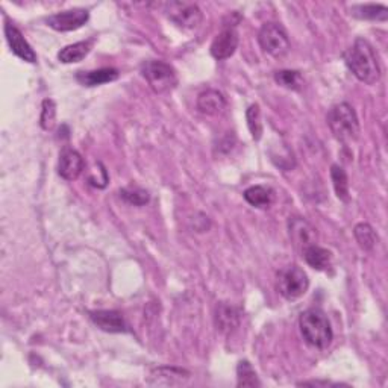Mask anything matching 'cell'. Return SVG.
I'll return each instance as SVG.
<instances>
[{
	"mask_svg": "<svg viewBox=\"0 0 388 388\" xmlns=\"http://www.w3.org/2000/svg\"><path fill=\"white\" fill-rule=\"evenodd\" d=\"M288 232L295 248L300 252L312 244H317V229L302 217H291L288 220Z\"/></svg>",
	"mask_w": 388,
	"mask_h": 388,
	"instance_id": "9",
	"label": "cell"
},
{
	"mask_svg": "<svg viewBox=\"0 0 388 388\" xmlns=\"http://www.w3.org/2000/svg\"><path fill=\"white\" fill-rule=\"evenodd\" d=\"M226 108V99L217 90H206L199 94L197 109L205 116H219Z\"/></svg>",
	"mask_w": 388,
	"mask_h": 388,
	"instance_id": "15",
	"label": "cell"
},
{
	"mask_svg": "<svg viewBox=\"0 0 388 388\" xmlns=\"http://www.w3.org/2000/svg\"><path fill=\"white\" fill-rule=\"evenodd\" d=\"M141 74L147 81L149 87L158 94L173 90L178 82L175 69L164 61L150 60L143 62V65H141Z\"/></svg>",
	"mask_w": 388,
	"mask_h": 388,
	"instance_id": "4",
	"label": "cell"
},
{
	"mask_svg": "<svg viewBox=\"0 0 388 388\" xmlns=\"http://www.w3.org/2000/svg\"><path fill=\"white\" fill-rule=\"evenodd\" d=\"M302 337L305 342L316 349H326L333 343L334 333L326 314L321 309L311 308L302 312L299 319Z\"/></svg>",
	"mask_w": 388,
	"mask_h": 388,
	"instance_id": "2",
	"label": "cell"
},
{
	"mask_svg": "<svg viewBox=\"0 0 388 388\" xmlns=\"http://www.w3.org/2000/svg\"><path fill=\"white\" fill-rule=\"evenodd\" d=\"M88 18H90V13L87 9L76 8V9H69V11L49 15L46 18V23L55 31L69 32V31L79 29V27H82L88 22Z\"/></svg>",
	"mask_w": 388,
	"mask_h": 388,
	"instance_id": "8",
	"label": "cell"
},
{
	"mask_svg": "<svg viewBox=\"0 0 388 388\" xmlns=\"http://www.w3.org/2000/svg\"><path fill=\"white\" fill-rule=\"evenodd\" d=\"M91 44H93V41H79V43L70 44V46H65L64 49L60 51L58 60L64 64L79 62L90 53Z\"/></svg>",
	"mask_w": 388,
	"mask_h": 388,
	"instance_id": "20",
	"label": "cell"
},
{
	"mask_svg": "<svg viewBox=\"0 0 388 388\" xmlns=\"http://www.w3.org/2000/svg\"><path fill=\"white\" fill-rule=\"evenodd\" d=\"M258 43L264 53L281 58L290 51V40L286 29L278 23H266L258 32Z\"/></svg>",
	"mask_w": 388,
	"mask_h": 388,
	"instance_id": "5",
	"label": "cell"
},
{
	"mask_svg": "<svg viewBox=\"0 0 388 388\" xmlns=\"http://www.w3.org/2000/svg\"><path fill=\"white\" fill-rule=\"evenodd\" d=\"M90 319L94 325L100 328L105 333L119 334V333H128V325L125 319H123L121 312L114 309H99L91 311Z\"/></svg>",
	"mask_w": 388,
	"mask_h": 388,
	"instance_id": "14",
	"label": "cell"
},
{
	"mask_svg": "<svg viewBox=\"0 0 388 388\" xmlns=\"http://www.w3.org/2000/svg\"><path fill=\"white\" fill-rule=\"evenodd\" d=\"M344 62L354 76L367 85L381 79V67L372 44L364 39H356L344 53Z\"/></svg>",
	"mask_w": 388,
	"mask_h": 388,
	"instance_id": "1",
	"label": "cell"
},
{
	"mask_svg": "<svg viewBox=\"0 0 388 388\" xmlns=\"http://www.w3.org/2000/svg\"><path fill=\"white\" fill-rule=\"evenodd\" d=\"M168 18L176 26L182 27V29L193 31L201 26L202 20H203V14L201 9H199L197 5L175 2V4H170Z\"/></svg>",
	"mask_w": 388,
	"mask_h": 388,
	"instance_id": "7",
	"label": "cell"
},
{
	"mask_svg": "<svg viewBox=\"0 0 388 388\" xmlns=\"http://www.w3.org/2000/svg\"><path fill=\"white\" fill-rule=\"evenodd\" d=\"M239 47V34L234 26H225L220 34H217L211 44V55L215 60H228Z\"/></svg>",
	"mask_w": 388,
	"mask_h": 388,
	"instance_id": "11",
	"label": "cell"
},
{
	"mask_svg": "<svg viewBox=\"0 0 388 388\" xmlns=\"http://www.w3.org/2000/svg\"><path fill=\"white\" fill-rule=\"evenodd\" d=\"M192 373L184 370L179 367H156L150 372L147 377L149 385H158V387H179L184 385L190 380Z\"/></svg>",
	"mask_w": 388,
	"mask_h": 388,
	"instance_id": "10",
	"label": "cell"
},
{
	"mask_svg": "<svg viewBox=\"0 0 388 388\" xmlns=\"http://www.w3.org/2000/svg\"><path fill=\"white\" fill-rule=\"evenodd\" d=\"M119 78L116 69H99L93 72H78L76 81L83 87H98L102 83H108Z\"/></svg>",
	"mask_w": 388,
	"mask_h": 388,
	"instance_id": "17",
	"label": "cell"
},
{
	"mask_svg": "<svg viewBox=\"0 0 388 388\" xmlns=\"http://www.w3.org/2000/svg\"><path fill=\"white\" fill-rule=\"evenodd\" d=\"M5 36H6L8 44H9V49H11V52L15 56H18V58L26 61V62H31V64L36 62V53L34 52L31 44L26 41L23 34L18 31L13 23L6 22Z\"/></svg>",
	"mask_w": 388,
	"mask_h": 388,
	"instance_id": "13",
	"label": "cell"
},
{
	"mask_svg": "<svg viewBox=\"0 0 388 388\" xmlns=\"http://www.w3.org/2000/svg\"><path fill=\"white\" fill-rule=\"evenodd\" d=\"M308 274L297 266H288L278 274V291L287 300H296L308 291Z\"/></svg>",
	"mask_w": 388,
	"mask_h": 388,
	"instance_id": "6",
	"label": "cell"
},
{
	"mask_svg": "<svg viewBox=\"0 0 388 388\" xmlns=\"http://www.w3.org/2000/svg\"><path fill=\"white\" fill-rule=\"evenodd\" d=\"M274 81L288 90H299L302 87V76L296 70H279L274 73Z\"/></svg>",
	"mask_w": 388,
	"mask_h": 388,
	"instance_id": "26",
	"label": "cell"
},
{
	"mask_svg": "<svg viewBox=\"0 0 388 388\" xmlns=\"http://www.w3.org/2000/svg\"><path fill=\"white\" fill-rule=\"evenodd\" d=\"M350 14L359 20L385 22L388 18V8L385 5H355L350 8Z\"/></svg>",
	"mask_w": 388,
	"mask_h": 388,
	"instance_id": "19",
	"label": "cell"
},
{
	"mask_svg": "<svg viewBox=\"0 0 388 388\" xmlns=\"http://www.w3.org/2000/svg\"><path fill=\"white\" fill-rule=\"evenodd\" d=\"M328 126L342 143L355 141L359 135V121L355 109L346 102L337 103L328 112Z\"/></svg>",
	"mask_w": 388,
	"mask_h": 388,
	"instance_id": "3",
	"label": "cell"
},
{
	"mask_svg": "<svg viewBox=\"0 0 388 388\" xmlns=\"http://www.w3.org/2000/svg\"><path fill=\"white\" fill-rule=\"evenodd\" d=\"M240 319H241L240 311L235 307L225 304V302L217 305L215 323H217V329H220L222 333H231V330H234L235 328H239Z\"/></svg>",
	"mask_w": 388,
	"mask_h": 388,
	"instance_id": "16",
	"label": "cell"
},
{
	"mask_svg": "<svg viewBox=\"0 0 388 388\" xmlns=\"http://www.w3.org/2000/svg\"><path fill=\"white\" fill-rule=\"evenodd\" d=\"M83 158L82 155L72 147H64L60 154L58 161V175L65 181H74L83 172Z\"/></svg>",
	"mask_w": 388,
	"mask_h": 388,
	"instance_id": "12",
	"label": "cell"
},
{
	"mask_svg": "<svg viewBox=\"0 0 388 388\" xmlns=\"http://www.w3.org/2000/svg\"><path fill=\"white\" fill-rule=\"evenodd\" d=\"M302 257L307 261L309 267L316 270H328L330 267V262H333V255L325 248H320L317 244H312L302 252Z\"/></svg>",
	"mask_w": 388,
	"mask_h": 388,
	"instance_id": "18",
	"label": "cell"
},
{
	"mask_svg": "<svg viewBox=\"0 0 388 388\" xmlns=\"http://www.w3.org/2000/svg\"><path fill=\"white\" fill-rule=\"evenodd\" d=\"M246 202L255 208H269L273 201V193L269 187L253 185L244 192Z\"/></svg>",
	"mask_w": 388,
	"mask_h": 388,
	"instance_id": "21",
	"label": "cell"
},
{
	"mask_svg": "<svg viewBox=\"0 0 388 388\" xmlns=\"http://www.w3.org/2000/svg\"><path fill=\"white\" fill-rule=\"evenodd\" d=\"M56 120V105L52 99H46L43 102L41 108V117H40V125L44 131H51L55 126Z\"/></svg>",
	"mask_w": 388,
	"mask_h": 388,
	"instance_id": "28",
	"label": "cell"
},
{
	"mask_svg": "<svg viewBox=\"0 0 388 388\" xmlns=\"http://www.w3.org/2000/svg\"><path fill=\"white\" fill-rule=\"evenodd\" d=\"M330 178H333V185H334L337 197L340 199V201L349 202V199H350L349 179H347L344 168L337 166V164L333 166V167H330Z\"/></svg>",
	"mask_w": 388,
	"mask_h": 388,
	"instance_id": "22",
	"label": "cell"
},
{
	"mask_svg": "<svg viewBox=\"0 0 388 388\" xmlns=\"http://www.w3.org/2000/svg\"><path fill=\"white\" fill-rule=\"evenodd\" d=\"M246 119H248V126H249V131L252 134V138L255 141L261 140V137H262V121H261L260 105H257V103L250 105L248 112H246Z\"/></svg>",
	"mask_w": 388,
	"mask_h": 388,
	"instance_id": "25",
	"label": "cell"
},
{
	"mask_svg": "<svg viewBox=\"0 0 388 388\" xmlns=\"http://www.w3.org/2000/svg\"><path fill=\"white\" fill-rule=\"evenodd\" d=\"M354 234H355V239L359 244V248L364 250H372L377 243V235L368 223H358L355 226Z\"/></svg>",
	"mask_w": 388,
	"mask_h": 388,
	"instance_id": "23",
	"label": "cell"
},
{
	"mask_svg": "<svg viewBox=\"0 0 388 388\" xmlns=\"http://www.w3.org/2000/svg\"><path fill=\"white\" fill-rule=\"evenodd\" d=\"M236 385L239 387H261L257 372L249 361H240L236 366Z\"/></svg>",
	"mask_w": 388,
	"mask_h": 388,
	"instance_id": "24",
	"label": "cell"
},
{
	"mask_svg": "<svg viewBox=\"0 0 388 388\" xmlns=\"http://www.w3.org/2000/svg\"><path fill=\"white\" fill-rule=\"evenodd\" d=\"M297 385H312V387H335L338 384H333L329 381H305V382H299Z\"/></svg>",
	"mask_w": 388,
	"mask_h": 388,
	"instance_id": "29",
	"label": "cell"
},
{
	"mask_svg": "<svg viewBox=\"0 0 388 388\" xmlns=\"http://www.w3.org/2000/svg\"><path fill=\"white\" fill-rule=\"evenodd\" d=\"M120 197L123 201L135 205V206H141L146 205L149 202V193L146 190H141L138 187H129V188H123L120 190Z\"/></svg>",
	"mask_w": 388,
	"mask_h": 388,
	"instance_id": "27",
	"label": "cell"
}]
</instances>
